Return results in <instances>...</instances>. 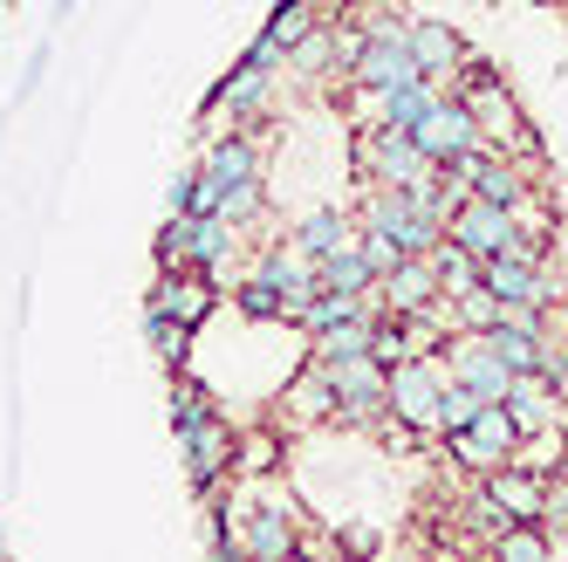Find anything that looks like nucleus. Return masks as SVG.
I'll return each instance as SVG.
<instances>
[{
  "label": "nucleus",
  "mask_w": 568,
  "mask_h": 562,
  "mask_svg": "<svg viewBox=\"0 0 568 562\" xmlns=\"http://www.w3.org/2000/svg\"><path fill=\"white\" fill-rule=\"evenodd\" d=\"M412 56H418V76H432V83H445L453 90L459 83V69H466V42L445 21H412Z\"/></svg>",
  "instance_id": "nucleus-18"
},
{
  "label": "nucleus",
  "mask_w": 568,
  "mask_h": 562,
  "mask_svg": "<svg viewBox=\"0 0 568 562\" xmlns=\"http://www.w3.org/2000/svg\"><path fill=\"white\" fill-rule=\"evenodd\" d=\"M281 412H288V425H329V419H336V391H329V378H322L315 357L288 378V391H281Z\"/></svg>",
  "instance_id": "nucleus-20"
},
{
  "label": "nucleus",
  "mask_w": 568,
  "mask_h": 562,
  "mask_svg": "<svg viewBox=\"0 0 568 562\" xmlns=\"http://www.w3.org/2000/svg\"><path fill=\"white\" fill-rule=\"evenodd\" d=\"M144 302L165 309L172 323H185V330H206L213 309H220V281L206 268H158V281L144 289Z\"/></svg>",
  "instance_id": "nucleus-8"
},
{
  "label": "nucleus",
  "mask_w": 568,
  "mask_h": 562,
  "mask_svg": "<svg viewBox=\"0 0 568 562\" xmlns=\"http://www.w3.org/2000/svg\"><path fill=\"white\" fill-rule=\"evenodd\" d=\"M445 384H453V371H445V357H438V350H425V357H404V364H390V378H384V398H390V425H397L404 439H438Z\"/></svg>",
  "instance_id": "nucleus-3"
},
{
  "label": "nucleus",
  "mask_w": 568,
  "mask_h": 562,
  "mask_svg": "<svg viewBox=\"0 0 568 562\" xmlns=\"http://www.w3.org/2000/svg\"><path fill=\"white\" fill-rule=\"evenodd\" d=\"M486 555H494V562H548V555H555V542H548L541 521H507Z\"/></svg>",
  "instance_id": "nucleus-24"
},
{
  "label": "nucleus",
  "mask_w": 568,
  "mask_h": 562,
  "mask_svg": "<svg viewBox=\"0 0 568 562\" xmlns=\"http://www.w3.org/2000/svg\"><path fill=\"white\" fill-rule=\"evenodd\" d=\"M233 309H240V323H288V295L267 289L261 274H247V281L233 289Z\"/></svg>",
  "instance_id": "nucleus-26"
},
{
  "label": "nucleus",
  "mask_w": 568,
  "mask_h": 562,
  "mask_svg": "<svg viewBox=\"0 0 568 562\" xmlns=\"http://www.w3.org/2000/svg\"><path fill=\"white\" fill-rule=\"evenodd\" d=\"M445 302H453V323H459V330H494L500 315H507V302L486 289V281H473L466 295H445Z\"/></svg>",
  "instance_id": "nucleus-28"
},
{
  "label": "nucleus",
  "mask_w": 568,
  "mask_h": 562,
  "mask_svg": "<svg viewBox=\"0 0 568 562\" xmlns=\"http://www.w3.org/2000/svg\"><path fill=\"white\" fill-rule=\"evenodd\" d=\"M247 62H261V69H274V76H288V49H281L274 34H254V42H247Z\"/></svg>",
  "instance_id": "nucleus-35"
},
{
  "label": "nucleus",
  "mask_w": 568,
  "mask_h": 562,
  "mask_svg": "<svg viewBox=\"0 0 568 562\" xmlns=\"http://www.w3.org/2000/svg\"><path fill=\"white\" fill-rule=\"evenodd\" d=\"M75 14V0H55V21H69Z\"/></svg>",
  "instance_id": "nucleus-37"
},
{
  "label": "nucleus",
  "mask_w": 568,
  "mask_h": 562,
  "mask_svg": "<svg viewBox=\"0 0 568 562\" xmlns=\"http://www.w3.org/2000/svg\"><path fill=\"white\" fill-rule=\"evenodd\" d=\"M412 138L425 144V158H432V165H453L459 151H473V144H479V124H473L466 97H459V90H445V97H438V103L418 117V124H412Z\"/></svg>",
  "instance_id": "nucleus-11"
},
{
  "label": "nucleus",
  "mask_w": 568,
  "mask_h": 562,
  "mask_svg": "<svg viewBox=\"0 0 568 562\" xmlns=\"http://www.w3.org/2000/svg\"><path fill=\"white\" fill-rule=\"evenodd\" d=\"M179 460H185V480H192V494L199 501H213L226 480H233V460H240V425L220 412L213 425H199V432H179Z\"/></svg>",
  "instance_id": "nucleus-6"
},
{
  "label": "nucleus",
  "mask_w": 568,
  "mask_h": 562,
  "mask_svg": "<svg viewBox=\"0 0 568 562\" xmlns=\"http://www.w3.org/2000/svg\"><path fill=\"white\" fill-rule=\"evenodd\" d=\"M412 76H418V56H412V34H371V28H363V56L349 62V76H343V83L349 90H397V83H412Z\"/></svg>",
  "instance_id": "nucleus-10"
},
{
  "label": "nucleus",
  "mask_w": 568,
  "mask_h": 562,
  "mask_svg": "<svg viewBox=\"0 0 568 562\" xmlns=\"http://www.w3.org/2000/svg\"><path fill=\"white\" fill-rule=\"evenodd\" d=\"M322 14H336V8H322V0H274V8H267V28H261V34H274L281 49H295V42H302V34H308Z\"/></svg>",
  "instance_id": "nucleus-25"
},
{
  "label": "nucleus",
  "mask_w": 568,
  "mask_h": 562,
  "mask_svg": "<svg viewBox=\"0 0 568 562\" xmlns=\"http://www.w3.org/2000/svg\"><path fill=\"white\" fill-rule=\"evenodd\" d=\"M486 343H494V357L520 378V371H541V350H548V330H535V323H514V315H500L494 330H479Z\"/></svg>",
  "instance_id": "nucleus-21"
},
{
  "label": "nucleus",
  "mask_w": 568,
  "mask_h": 562,
  "mask_svg": "<svg viewBox=\"0 0 568 562\" xmlns=\"http://www.w3.org/2000/svg\"><path fill=\"white\" fill-rule=\"evenodd\" d=\"M432 268H438V289H445V295H466L473 281H479V254H466L453 233H445L438 248H432Z\"/></svg>",
  "instance_id": "nucleus-27"
},
{
  "label": "nucleus",
  "mask_w": 568,
  "mask_h": 562,
  "mask_svg": "<svg viewBox=\"0 0 568 562\" xmlns=\"http://www.w3.org/2000/svg\"><path fill=\"white\" fill-rule=\"evenodd\" d=\"M453 90L466 97V110H473V124H479V144H486V151H507V158H548L541 138H535V124L520 117L514 90L500 83V69L486 62V56H466V69H459V83H453Z\"/></svg>",
  "instance_id": "nucleus-1"
},
{
  "label": "nucleus",
  "mask_w": 568,
  "mask_h": 562,
  "mask_svg": "<svg viewBox=\"0 0 568 562\" xmlns=\"http://www.w3.org/2000/svg\"><path fill=\"white\" fill-rule=\"evenodd\" d=\"M445 453H453V466H466V473H494V466H507L520 453V425H514L507 405H486L473 425L445 432Z\"/></svg>",
  "instance_id": "nucleus-7"
},
{
  "label": "nucleus",
  "mask_w": 568,
  "mask_h": 562,
  "mask_svg": "<svg viewBox=\"0 0 568 562\" xmlns=\"http://www.w3.org/2000/svg\"><path fill=\"white\" fill-rule=\"evenodd\" d=\"M138 330H144V343H151V357H158V371H165V378L192 371V343H199V330L172 323V315L151 309V302H138Z\"/></svg>",
  "instance_id": "nucleus-19"
},
{
  "label": "nucleus",
  "mask_w": 568,
  "mask_h": 562,
  "mask_svg": "<svg viewBox=\"0 0 568 562\" xmlns=\"http://www.w3.org/2000/svg\"><path fill=\"white\" fill-rule=\"evenodd\" d=\"M363 254H371V268H377V281L404 261V248H397V240L390 233H377V227H363Z\"/></svg>",
  "instance_id": "nucleus-34"
},
{
  "label": "nucleus",
  "mask_w": 568,
  "mask_h": 562,
  "mask_svg": "<svg viewBox=\"0 0 568 562\" xmlns=\"http://www.w3.org/2000/svg\"><path fill=\"white\" fill-rule=\"evenodd\" d=\"M254 274L267 281V289H281V295H288V330H295V315L308 309V295L322 289V281H315V254H302L295 240H274V248H261Z\"/></svg>",
  "instance_id": "nucleus-14"
},
{
  "label": "nucleus",
  "mask_w": 568,
  "mask_h": 562,
  "mask_svg": "<svg viewBox=\"0 0 568 562\" xmlns=\"http://www.w3.org/2000/svg\"><path fill=\"white\" fill-rule=\"evenodd\" d=\"M274 90H281V76L240 56V62H233L226 76H220V90L206 97V131H240V124H267V110H274Z\"/></svg>",
  "instance_id": "nucleus-5"
},
{
  "label": "nucleus",
  "mask_w": 568,
  "mask_h": 562,
  "mask_svg": "<svg viewBox=\"0 0 568 562\" xmlns=\"http://www.w3.org/2000/svg\"><path fill=\"white\" fill-rule=\"evenodd\" d=\"M0 138H8V110H0Z\"/></svg>",
  "instance_id": "nucleus-38"
},
{
  "label": "nucleus",
  "mask_w": 568,
  "mask_h": 562,
  "mask_svg": "<svg viewBox=\"0 0 568 562\" xmlns=\"http://www.w3.org/2000/svg\"><path fill=\"white\" fill-rule=\"evenodd\" d=\"M356 350H371V315H356V323H336V330L308 337V357H356Z\"/></svg>",
  "instance_id": "nucleus-29"
},
{
  "label": "nucleus",
  "mask_w": 568,
  "mask_h": 562,
  "mask_svg": "<svg viewBox=\"0 0 568 562\" xmlns=\"http://www.w3.org/2000/svg\"><path fill=\"white\" fill-rule=\"evenodd\" d=\"M315 281H322V289H343V295H371L377 289V268H371V254H363V233L349 240V248L322 254L315 261Z\"/></svg>",
  "instance_id": "nucleus-22"
},
{
  "label": "nucleus",
  "mask_w": 568,
  "mask_h": 562,
  "mask_svg": "<svg viewBox=\"0 0 568 562\" xmlns=\"http://www.w3.org/2000/svg\"><path fill=\"white\" fill-rule=\"evenodd\" d=\"M356 233H363V220H356L349 207H336V199H315V207L288 227V240H295L302 254H315V261H322V254H336V248H349Z\"/></svg>",
  "instance_id": "nucleus-16"
},
{
  "label": "nucleus",
  "mask_w": 568,
  "mask_h": 562,
  "mask_svg": "<svg viewBox=\"0 0 568 562\" xmlns=\"http://www.w3.org/2000/svg\"><path fill=\"white\" fill-rule=\"evenodd\" d=\"M486 412V398L479 391H466V384H445V412H438V439L445 432H459V425H473Z\"/></svg>",
  "instance_id": "nucleus-31"
},
{
  "label": "nucleus",
  "mask_w": 568,
  "mask_h": 562,
  "mask_svg": "<svg viewBox=\"0 0 568 562\" xmlns=\"http://www.w3.org/2000/svg\"><path fill=\"white\" fill-rule=\"evenodd\" d=\"M479 488L494 494L514 521H535L541 501H548V473H541V466H527V460H507V466H494V473H479Z\"/></svg>",
  "instance_id": "nucleus-17"
},
{
  "label": "nucleus",
  "mask_w": 568,
  "mask_h": 562,
  "mask_svg": "<svg viewBox=\"0 0 568 562\" xmlns=\"http://www.w3.org/2000/svg\"><path fill=\"white\" fill-rule=\"evenodd\" d=\"M445 233H453L466 254H479V261H486V254H500L520 227H514V207H494V199H479V192H473V199H459V207H453Z\"/></svg>",
  "instance_id": "nucleus-13"
},
{
  "label": "nucleus",
  "mask_w": 568,
  "mask_h": 562,
  "mask_svg": "<svg viewBox=\"0 0 568 562\" xmlns=\"http://www.w3.org/2000/svg\"><path fill=\"white\" fill-rule=\"evenodd\" d=\"M535 8H561V0H535Z\"/></svg>",
  "instance_id": "nucleus-39"
},
{
  "label": "nucleus",
  "mask_w": 568,
  "mask_h": 562,
  "mask_svg": "<svg viewBox=\"0 0 568 562\" xmlns=\"http://www.w3.org/2000/svg\"><path fill=\"white\" fill-rule=\"evenodd\" d=\"M240 248H247V227H233L226 213H165V227L151 240V261L158 268H206L220 281Z\"/></svg>",
  "instance_id": "nucleus-2"
},
{
  "label": "nucleus",
  "mask_w": 568,
  "mask_h": 562,
  "mask_svg": "<svg viewBox=\"0 0 568 562\" xmlns=\"http://www.w3.org/2000/svg\"><path fill=\"white\" fill-rule=\"evenodd\" d=\"M479 281H486V289H494L507 309H514V302L555 309V295H561V289H555V274H548V261H520V254H507V248L479 261Z\"/></svg>",
  "instance_id": "nucleus-12"
},
{
  "label": "nucleus",
  "mask_w": 568,
  "mask_h": 562,
  "mask_svg": "<svg viewBox=\"0 0 568 562\" xmlns=\"http://www.w3.org/2000/svg\"><path fill=\"white\" fill-rule=\"evenodd\" d=\"M438 97H445V83H432V76H412V83H397V90L377 97V124H404V131H412Z\"/></svg>",
  "instance_id": "nucleus-23"
},
{
  "label": "nucleus",
  "mask_w": 568,
  "mask_h": 562,
  "mask_svg": "<svg viewBox=\"0 0 568 562\" xmlns=\"http://www.w3.org/2000/svg\"><path fill=\"white\" fill-rule=\"evenodd\" d=\"M377 295H384V315H425L432 302H445L432 254H404V261L377 281Z\"/></svg>",
  "instance_id": "nucleus-15"
},
{
  "label": "nucleus",
  "mask_w": 568,
  "mask_h": 562,
  "mask_svg": "<svg viewBox=\"0 0 568 562\" xmlns=\"http://www.w3.org/2000/svg\"><path fill=\"white\" fill-rule=\"evenodd\" d=\"M49 62H55V49H49V42H34V49H28V62H21V90H14V103H28L34 90H42V76H49Z\"/></svg>",
  "instance_id": "nucleus-33"
},
{
  "label": "nucleus",
  "mask_w": 568,
  "mask_h": 562,
  "mask_svg": "<svg viewBox=\"0 0 568 562\" xmlns=\"http://www.w3.org/2000/svg\"><path fill=\"white\" fill-rule=\"evenodd\" d=\"M438 357H445V371H453V384L479 391L486 405H500V398H507V384H514V371H507L500 357H494V343H486L479 330H453Z\"/></svg>",
  "instance_id": "nucleus-9"
},
{
  "label": "nucleus",
  "mask_w": 568,
  "mask_h": 562,
  "mask_svg": "<svg viewBox=\"0 0 568 562\" xmlns=\"http://www.w3.org/2000/svg\"><path fill=\"white\" fill-rule=\"evenodd\" d=\"M322 8H343V0H322Z\"/></svg>",
  "instance_id": "nucleus-40"
},
{
  "label": "nucleus",
  "mask_w": 568,
  "mask_h": 562,
  "mask_svg": "<svg viewBox=\"0 0 568 562\" xmlns=\"http://www.w3.org/2000/svg\"><path fill=\"white\" fill-rule=\"evenodd\" d=\"M165 213H199V165L172 172V185H165Z\"/></svg>",
  "instance_id": "nucleus-32"
},
{
  "label": "nucleus",
  "mask_w": 568,
  "mask_h": 562,
  "mask_svg": "<svg viewBox=\"0 0 568 562\" xmlns=\"http://www.w3.org/2000/svg\"><path fill=\"white\" fill-rule=\"evenodd\" d=\"M541 529H548V542H555V555L568 549V466L561 473H548V501H541Z\"/></svg>",
  "instance_id": "nucleus-30"
},
{
  "label": "nucleus",
  "mask_w": 568,
  "mask_h": 562,
  "mask_svg": "<svg viewBox=\"0 0 568 562\" xmlns=\"http://www.w3.org/2000/svg\"><path fill=\"white\" fill-rule=\"evenodd\" d=\"M14 555V535H8V521H0V562H8Z\"/></svg>",
  "instance_id": "nucleus-36"
},
{
  "label": "nucleus",
  "mask_w": 568,
  "mask_h": 562,
  "mask_svg": "<svg viewBox=\"0 0 568 562\" xmlns=\"http://www.w3.org/2000/svg\"><path fill=\"white\" fill-rule=\"evenodd\" d=\"M356 179L363 185H432L438 165L425 158V144L404 131V124H371V131H356Z\"/></svg>",
  "instance_id": "nucleus-4"
}]
</instances>
